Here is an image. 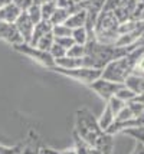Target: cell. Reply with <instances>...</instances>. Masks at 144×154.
<instances>
[{
  "label": "cell",
  "instance_id": "cell-24",
  "mask_svg": "<svg viewBox=\"0 0 144 154\" xmlns=\"http://www.w3.org/2000/svg\"><path fill=\"white\" fill-rule=\"evenodd\" d=\"M52 35L55 38H68L72 35V30L66 25H58V26L52 27Z\"/></svg>",
  "mask_w": 144,
  "mask_h": 154
},
{
  "label": "cell",
  "instance_id": "cell-28",
  "mask_svg": "<svg viewBox=\"0 0 144 154\" xmlns=\"http://www.w3.org/2000/svg\"><path fill=\"white\" fill-rule=\"evenodd\" d=\"M125 134L131 135L133 138H136L137 143H143L144 144V127L143 128H131V130H127Z\"/></svg>",
  "mask_w": 144,
  "mask_h": 154
},
{
  "label": "cell",
  "instance_id": "cell-17",
  "mask_svg": "<svg viewBox=\"0 0 144 154\" xmlns=\"http://www.w3.org/2000/svg\"><path fill=\"white\" fill-rule=\"evenodd\" d=\"M71 38L74 39L76 45H87V42L89 40V35H88V30L84 27H78V29H74L72 30V35H71Z\"/></svg>",
  "mask_w": 144,
  "mask_h": 154
},
{
  "label": "cell",
  "instance_id": "cell-5",
  "mask_svg": "<svg viewBox=\"0 0 144 154\" xmlns=\"http://www.w3.org/2000/svg\"><path fill=\"white\" fill-rule=\"evenodd\" d=\"M13 49L16 51V52H19V54L30 58V59L35 60V62L41 63L42 66H45L46 69H51V68L55 66V59L51 56L49 52L41 51V49H38V48L29 45V43H25V42H23V43H20V45L13 46Z\"/></svg>",
  "mask_w": 144,
  "mask_h": 154
},
{
  "label": "cell",
  "instance_id": "cell-18",
  "mask_svg": "<svg viewBox=\"0 0 144 154\" xmlns=\"http://www.w3.org/2000/svg\"><path fill=\"white\" fill-rule=\"evenodd\" d=\"M54 43H55V36L51 32V33L45 35V36L35 45V48H38V49H41V51H45V52H49L51 48L54 46Z\"/></svg>",
  "mask_w": 144,
  "mask_h": 154
},
{
  "label": "cell",
  "instance_id": "cell-30",
  "mask_svg": "<svg viewBox=\"0 0 144 154\" xmlns=\"http://www.w3.org/2000/svg\"><path fill=\"white\" fill-rule=\"evenodd\" d=\"M38 154H61L59 151H56L54 148H49V147H45V146H41L39 147V151Z\"/></svg>",
  "mask_w": 144,
  "mask_h": 154
},
{
  "label": "cell",
  "instance_id": "cell-23",
  "mask_svg": "<svg viewBox=\"0 0 144 154\" xmlns=\"http://www.w3.org/2000/svg\"><path fill=\"white\" fill-rule=\"evenodd\" d=\"M66 56L69 58H75V59H81L85 56V46L84 45H74L66 51Z\"/></svg>",
  "mask_w": 144,
  "mask_h": 154
},
{
  "label": "cell",
  "instance_id": "cell-25",
  "mask_svg": "<svg viewBox=\"0 0 144 154\" xmlns=\"http://www.w3.org/2000/svg\"><path fill=\"white\" fill-rule=\"evenodd\" d=\"M28 16H29V19L33 22V25L36 26L38 23H41L42 20V10H41V6H33V7H30L28 12Z\"/></svg>",
  "mask_w": 144,
  "mask_h": 154
},
{
  "label": "cell",
  "instance_id": "cell-10",
  "mask_svg": "<svg viewBox=\"0 0 144 154\" xmlns=\"http://www.w3.org/2000/svg\"><path fill=\"white\" fill-rule=\"evenodd\" d=\"M52 25H51V22L49 20H42L41 23H38L33 29V35H32V39H30V43L29 45H32L35 46L39 40L45 36V35H48L52 32Z\"/></svg>",
  "mask_w": 144,
  "mask_h": 154
},
{
  "label": "cell",
  "instance_id": "cell-3",
  "mask_svg": "<svg viewBox=\"0 0 144 154\" xmlns=\"http://www.w3.org/2000/svg\"><path fill=\"white\" fill-rule=\"evenodd\" d=\"M118 29L120 22L112 12L103 10L98 14L94 26V38L97 42L104 45H114L118 39Z\"/></svg>",
  "mask_w": 144,
  "mask_h": 154
},
{
  "label": "cell",
  "instance_id": "cell-19",
  "mask_svg": "<svg viewBox=\"0 0 144 154\" xmlns=\"http://www.w3.org/2000/svg\"><path fill=\"white\" fill-rule=\"evenodd\" d=\"M105 104H108V107L111 108V111L114 112V115H115V117L120 114L124 108H125V105H127L124 101H121L120 98H117V97H112V98H111L108 102H105Z\"/></svg>",
  "mask_w": 144,
  "mask_h": 154
},
{
  "label": "cell",
  "instance_id": "cell-11",
  "mask_svg": "<svg viewBox=\"0 0 144 154\" xmlns=\"http://www.w3.org/2000/svg\"><path fill=\"white\" fill-rule=\"evenodd\" d=\"M87 10H78L75 13H72L69 16V19L66 20V26L71 29V30H74V29H78V27H84L85 26V23H87Z\"/></svg>",
  "mask_w": 144,
  "mask_h": 154
},
{
  "label": "cell",
  "instance_id": "cell-32",
  "mask_svg": "<svg viewBox=\"0 0 144 154\" xmlns=\"http://www.w3.org/2000/svg\"><path fill=\"white\" fill-rule=\"evenodd\" d=\"M61 154H78L76 153V150L74 147L72 148H66V150H63V151H61Z\"/></svg>",
  "mask_w": 144,
  "mask_h": 154
},
{
  "label": "cell",
  "instance_id": "cell-16",
  "mask_svg": "<svg viewBox=\"0 0 144 154\" xmlns=\"http://www.w3.org/2000/svg\"><path fill=\"white\" fill-rule=\"evenodd\" d=\"M29 135H30V138H29L28 143L23 146L20 154H38L39 147H41L42 144L39 143V138H38V135L36 134H35V138H32V131H30V134Z\"/></svg>",
  "mask_w": 144,
  "mask_h": 154
},
{
  "label": "cell",
  "instance_id": "cell-33",
  "mask_svg": "<svg viewBox=\"0 0 144 154\" xmlns=\"http://www.w3.org/2000/svg\"><path fill=\"white\" fill-rule=\"evenodd\" d=\"M14 0H0V9H3L5 6L7 5H10V3H13Z\"/></svg>",
  "mask_w": 144,
  "mask_h": 154
},
{
  "label": "cell",
  "instance_id": "cell-26",
  "mask_svg": "<svg viewBox=\"0 0 144 154\" xmlns=\"http://www.w3.org/2000/svg\"><path fill=\"white\" fill-rule=\"evenodd\" d=\"M49 54H51V56L56 60V59H59V58L66 56V49H65V48H62V46H59L58 43H54V46L51 48Z\"/></svg>",
  "mask_w": 144,
  "mask_h": 154
},
{
  "label": "cell",
  "instance_id": "cell-20",
  "mask_svg": "<svg viewBox=\"0 0 144 154\" xmlns=\"http://www.w3.org/2000/svg\"><path fill=\"white\" fill-rule=\"evenodd\" d=\"M56 9H58L56 3H49V2H43V5L41 6L42 19H43V20H49L51 17H52V14L55 13Z\"/></svg>",
  "mask_w": 144,
  "mask_h": 154
},
{
  "label": "cell",
  "instance_id": "cell-9",
  "mask_svg": "<svg viewBox=\"0 0 144 154\" xmlns=\"http://www.w3.org/2000/svg\"><path fill=\"white\" fill-rule=\"evenodd\" d=\"M22 14L20 7L16 3H10L5 6L3 9H0V22H6V23H14L19 19V16Z\"/></svg>",
  "mask_w": 144,
  "mask_h": 154
},
{
  "label": "cell",
  "instance_id": "cell-7",
  "mask_svg": "<svg viewBox=\"0 0 144 154\" xmlns=\"http://www.w3.org/2000/svg\"><path fill=\"white\" fill-rule=\"evenodd\" d=\"M0 39L10 43L12 46L20 45L23 43V38L20 36L19 30L14 23H6V22H0Z\"/></svg>",
  "mask_w": 144,
  "mask_h": 154
},
{
  "label": "cell",
  "instance_id": "cell-14",
  "mask_svg": "<svg viewBox=\"0 0 144 154\" xmlns=\"http://www.w3.org/2000/svg\"><path fill=\"white\" fill-rule=\"evenodd\" d=\"M55 66L62 68V69H75V68L82 66V58L81 59H75V58H69V56H63L55 60Z\"/></svg>",
  "mask_w": 144,
  "mask_h": 154
},
{
  "label": "cell",
  "instance_id": "cell-2",
  "mask_svg": "<svg viewBox=\"0 0 144 154\" xmlns=\"http://www.w3.org/2000/svg\"><path fill=\"white\" fill-rule=\"evenodd\" d=\"M74 131L79 137H82L92 147H97L105 135V131H103L100 128L98 120L94 117V114L88 108H81V109L76 111Z\"/></svg>",
  "mask_w": 144,
  "mask_h": 154
},
{
  "label": "cell",
  "instance_id": "cell-37",
  "mask_svg": "<svg viewBox=\"0 0 144 154\" xmlns=\"http://www.w3.org/2000/svg\"><path fill=\"white\" fill-rule=\"evenodd\" d=\"M143 29H144V26H143Z\"/></svg>",
  "mask_w": 144,
  "mask_h": 154
},
{
  "label": "cell",
  "instance_id": "cell-6",
  "mask_svg": "<svg viewBox=\"0 0 144 154\" xmlns=\"http://www.w3.org/2000/svg\"><path fill=\"white\" fill-rule=\"evenodd\" d=\"M123 85L124 84H117V82H112V81L100 78V79H97L95 82H92L88 87L91 88L100 98H103L105 102H108L112 97H115V94L118 92V89L123 87Z\"/></svg>",
  "mask_w": 144,
  "mask_h": 154
},
{
  "label": "cell",
  "instance_id": "cell-21",
  "mask_svg": "<svg viewBox=\"0 0 144 154\" xmlns=\"http://www.w3.org/2000/svg\"><path fill=\"white\" fill-rule=\"evenodd\" d=\"M115 97L117 98H120L121 101H124L125 104H128L130 101H133L134 98H136V94H134L131 89H128L125 85H123V87L118 89V92L115 94Z\"/></svg>",
  "mask_w": 144,
  "mask_h": 154
},
{
  "label": "cell",
  "instance_id": "cell-31",
  "mask_svg": "<svg viewBox=\"0 0 144 154\" xmlns=\"http://www.w3.org/2000/svg\"><path fill=\"white\" fill-rule=\"evenodd\" d=\"M131 154H144V144L143 143H137L136 144V148Z\"/></svg>",
  "mask_w": 144,
  "mask_h": 154
},
{
  "label": "cell",
  "instance_id": "cell-22",
  "mask_svg": "<svg viewBox=\"0 0 144 154\" xmlns=\"http://www.w3.org/2000/svg\"><path fill=\"white\" fill-rule=\"evenodd\" d=\"M45 0H14V3L20 7L22 12H28L30 7L33 6H42Z\"/></svg>",
  "mask_w": 144,
  "mask_h": 154
},
{
  "label": "cell",
  "instance_id": "cell-35",
  "mask_svg": "<svg viewBox=\"0 0 144 154\" xmlns=\"http://www.w3.org/2000/svg\"><path fill=\"white\" fill-rule=\"evenodd\" d=\"M71 2H72V3H75V5H78V3H81L82 0H71Z\"/></svg>",
  "mask_w": 144,
  "mask_h": 154
},
{
  "label": "cell",
  "instance_id": "cell-4",
  "mask_svg": "<svg viewBox=\"0 0 144 154\" xmlns=\"http://www.w3.org/2000/svg\"><path fill=\"white\" fill-rule=\"evenodd\" d=\"M49 71L58 72V74L63 75V76L72 78V79L82 82V84H87V85H91L92 82L100 79L101 75H103V71H100V69H92V68H84V66L75 68V69H62V68L54 66L51 68Z\"/></svg>",
  "mask_w": 144,
  "mask_h": 154
},
{
  "label": "cell",
  "instance_id": "cell-8",
  "mask_svg": "<svg viewBox=\"0 0 144 154\" xmlns=\"http://www.w3.org/2000/svg\"><path fill=\"white\" fill-rule=\"evenodd\" d=\"M14 25L17 27L20 36L23 38V42L25 43H30V39H32V35H33V29L35 25L33 22L29 19V16L26 12H22V14L19 16V19L14 22Z\"/></svg>",
  "mask_w": 144,
  "mask_h": 154
},
{
  "label": "cell",
  "instance_id": "cell-15",
  "mask_svg": "<svg viewBox=\"0 0 144 154\" xmlns=\"http://www.w3.org/2000/svg\"><path fill=\"white\" fill-rule=\"evenodd\" d=\"M71 14H72L71 10H68V9H59V7H58V9L55 10V13L52 14V17L49 19V22H51V25H52V26L65 25Z\"/></svg>",
  "mask_w": 144,
  "mask_h": 154
},
{
  "label": "cell",
  "instance_id": "cell-36",
  "mask_svg": "<svg viewBox=\"0 0 144 154\" xmlns=\"http://www.w3.org/2000/svg\"><path fill=\"white\" fill-rule=\"evenodd\" d=\"M45 2H49V3H56L58 0H45Z\"/></svg>",
  "mask_w": 144,
  "mask_h": 154
},
{
  "label": "cell",
  "instance_id": "cell-1",
  "mask_svg": "<svg viewBox=\"0 0 144 154\" xmlns=\"http://www.w3.org/2000/svg\"><path fill=\"white\" fill-rule=\"evenodd\" d=\"M143 52H144V46L136 48L134 51H131L130 54H127L125 56L118 58V59L110 62V63L103 69L101 78L112 81V82H117V84H124L125 79L133 74L134 66H136V63H137L138 58L143 55Z\"/></svg>",
  "mask_w": 144,
  "mask_h": 154
},
{
  "label": "cell",
  "instance_id": "cell-12",
  "mask_svg": "<svg viewBox=\"0 0 144 154\" xmlns=\"http://www.w3.org/2000/svg\"><path fill=\"white\" fill-rule=\"evenodd\" d=\"M124 85L128 88V89H131V91H133L136 95L144 94V76L131 74L130 76L125 79Z\"/></svg>",
  "mask_w": 144,
  "mask_h": 154
},
{
  "label": "cell",
  "instance_id": "cell-13",
  "mask_svg": "<svg viewBox=\"0 0 144 154\" xmlns=\"http://www.w3.org/2000/svg\"><path fill=\"white\" fill-rule=\"evenodd\" d=\"M114 121H115V115L111 111V108L108 107V104H105V107H104V109H103V114L98 118L100 128H101L103 131H107V130L114 124Z\"/></svg>",
  "mask_w": 144,
  "mask_h": 154
},
{
  "label": "cell",
  "instance_id": "cell-27",
  "mask_svg": "<svg viewBox=\"0 0 144 154\" xmlns=\"http://www.w3.org/2000/svg\"><path fill=\"white\" fill-rule=\"evenodd\" d=\"M125 2H128V0H107L103 10H105V12H114L120 6H123Z\"/></svg>",
  "mask_w": 144,
  "mask_h": 154
},
{
  "label": "cell",
  "instance_id": "cell-29",
  "mask_svg": "<svg viewBox=\"0 0 144 154\" xmlns=\"http://www.w3.org/2000/svg\"><path fill=\"white\" fill-rule=\"evenodd\" d=\"M55 43H58V45L62 48H65L66 51H68L71 46L75 45V42H74V39H72L71 36H68V38H55Z\"/></svg>",
  "mask_w": 144,
  "mask_h": 154
},
{
  "label": "cell",
  "instance_id": "cell-34",
  "mask_svg": "<svg viewBox=\"0 0 144 154\" xmlns=\"http://www.w3.org/2000/svg\"><path fill=\"white\" fill-rule=\"evenodd\" d=\"M136 101H138L140 104L144 105V94H140V95H136Z\"/></svg>",
  "mask_w": 144,
  "mask_h": 154
}]
</instances>
